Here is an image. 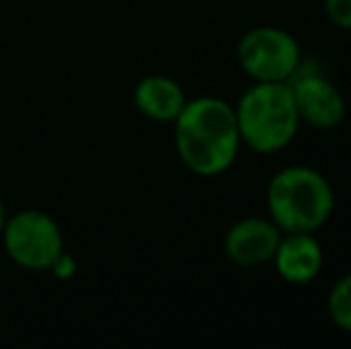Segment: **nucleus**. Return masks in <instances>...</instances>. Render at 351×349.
I'll return each instance as SVG.
<instances>
[{
    "instance_id": "nucleus-1",
    "label": "nucleus",
    "mask_w": 351,
    "mask_h": 349,
    "mask_svg": "<svg viewBox=\"0 0 351 349\" xmlns=\"http://www.w3.org/2000/svg\"><path fill=\"white\" fill-rule=\"evenodd\" d=\"M172 125L177 156L194 175L217 177L234 165L241 136L232 103L217 96L191 98Z\"/></svg>"
},
{
    "instance_id": "nucleus-2",
    "label": "nucleus",
    "mask_w": 351,
    "mask_h": 349,
    "mask_svg": "<svg viewBox=\"0 0 351 349\" xmlns=\"http://www.w3.org/2000/svg\"><path fill=\"white\" fill-rule=\"evenodd\" d=\"M265 206L282 232H318L335 210V189L320 170L289 165L270 177Z\"/></svg>"
},
{
    "instance_id": "nucleus-3",
    "label": "nucleus",
    "mask_w": 351,
    "mask_h": 349,
    "mask_svg": "<svg viewBox=\"0 0 351 349\" xmlns=\"http://www.w3.org/2000/svg\"><path fill=\"white\" fill-rule=\"evenodd\" d=\"M241 146L256 154H280L299 134V112L287 82H254L234 106Z\"/></svg>"
},
{
    "instance_id": "nucleus-4",
    "label": "nucleus",
    "mask_w": 351,
    "mask_h": 349,
    "mask_svg": "<svg viewBox=\"0 0 351 349\" xmlns=\"http://www.w3.org/2000/svg\"><path fill=\"white\" fill-rule=\"evenodd\" d=\"M301 58L296 36L270 24L249 29L237 43V62L254 82H289Z\"/></svg>"
},
{
    "instance_id": "nucleus-5",
    "label": "nucleus",
    "mask_w": 351,
    "mask_h": 349,
    "mask_svg": "<svg viewBox=\"0 0 351 349\" xmlns=\"http://www.w3.org/2000/svg\"><path fill=\"white\" fill-rule=\"evenodd\" d=\"M294 96L301 125L313 130H335L347 117V101L330 72L318 60L301 58L299 67L287 82Z\"/></svg>"
},
{
    "instance_id": "nucleus-6",
    "label": "nucleus",
    "mask_w": 351,
    "mask_h": 349,
    "mask_svg": "<svg viewBox=\"0 0 351 349\" xmlns=\"http://www.w3.org/2000/svg\"><path fill=\"white\" fill-rule=\"evenodd\" d=\"M5 249L17 265L29 270H46L62 256L60 225L43 210H19L5 220Z\"/></svg>"
},
{
    "instance_id": "nucleus-7",
    "label": "nucleus",
    "mask_w": 351,
    "mask_h": 349,
    "mask_svg": "<svg viewBox=\"0 0 351 349\" xmlns=\"http://www.w3.org/2000/svg\"><path fill=\"white\" fill-rule=\"evenodd\" d=\"M280 237L282 230L270 218L249 215V218L237 220L227 230L222 249L232 263L241 265V268H254V265L273 261Z\"/></svg>"
},
{
    "instance_id": "nucleus-8",
    "label": "nucleus",
    "mask_w": 351,
    "mask_h": 349,
    "mask_svg": "<svg viewBox=\"0 0 351 349\" xmlns=\"http://www.w3.org/2000/svg\"><path fill=\"white\" fill-rule=\"evenodd\" d=\"M270 263L287 285H308L323 270V244L315 232H282Z\"/></svg>"
},
{
    "instance_id": "nucleus-9",
    "label": "nucleus",
    "mask_w": 351,
    "mask_h": 349,
    "mask_svg": "<svg viewBox=\"0 0 351 349\" xmlns=\"http://www.w3.org/2000/svg\"><path fill=\"white\" fill-rule=\"evenodd\" d=\"M186 93L184 88L177 84L175 80L165 75H148L136 84L134 103L136 108L153 122H175L180 112L186 106Z\"/></svg>"
},
{
    "instance_id": "nucleus-10",
    "label": "nucleus",
    "mask_w": 351,
    "mask_h": 349,
    "mask_svg": "<svg viewBox=\"0 0 351 349\" xmlns=\"http://www.w3.org/2000/svg\"><path fill=\"white\" fill-rule=\"evenodd\" d=\"M325 309H328L330 321L342 333L351 335V273L339 278L330 287L328 299H325Z\"/></svg>"
},
{
    "instance_id": "nucleus-11",
    "label": "nucleus",
    "mask_w": 351,
    "mask_h": 349,
    "mask_svg": "<svg viewBox=\"0 0 351 349\" xmlns=\"http://www.w3.org/2000/svg\"><path fill=\"white\" fill-rule=\"evenodd\" d=\"M325 14L337 29L351 32V0H323Z\"/></svg>"
},
{
    "instance_id": "nucleus-12",
    "label": "nucleus",
    "mask_w": 351,
    "mask_h": 349,
    "mask_svg": "<svg viewBox=\"0 0 351 349\" xmlns=\"http://www.w3.org/2000/svg\"><path fill=\"white\" fill-rule=\"evenodd\" d=\"M5 220H8V213H5V206H3V201H0V234H3Z\"/></svg>"
}]
</instances>
